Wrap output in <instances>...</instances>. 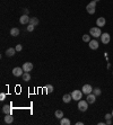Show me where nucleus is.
<instances>
[{
    "instance_id": "27",
    "label": "nucleus",
    "mask_w": 113,
    "mask_h": 125,
    "mask_svg": "<svg viewBox=\"0 0 113 125\" xmlns=\"http://www.w3.org/2000/svg\"><path fill=\"white\" fill-rule=\"evenodd\" d=\"M112 117H113L112 114H106V115H105V119H111Z\"/></svg>"
},
{
    "instance_id": "7",
    "label": "nucleus",
    "mask_w": 113,
    "mask_h": 125,
    "mask_svg": "<svg viewBox=\"0 0 113 125\" xmlns=\"http://www.w3.org/2000/svg\"><path fill=\"white\" fill-rule=\"evenodd\" d=\"M33 63L31 62H25L24 64H23V70H24V72H31L33 70Z\"/></svg>"
},
{
    "instance_id": "32",
    "label": "nucleus",
    "mask_w": 113,
    "mask_h": 125,
    "mask_svg": "<svg viewBox=\"0 0 113 125\" xmlns=\"http://www.w3.org/2000/svg\"><path fill=\"white\" fill-rule=\"evenodd\" d=\"M94 1H96V2H98V1H100V0H94Z\"/></svg>"
},
{
    "instance_id": "14",
    "label": "nucleus",
    "mask_w": 113,
    "mask_h": 125,
    "mask_svg": "<svg viewBox=\"0 0 113 125\" xmlns=\"http://www.w3.org/2000/svg\"><path fill=\"white\" fill-rule=\"evenodd\" d=\"M5 122L7 123V124H11V123L14 122V117L11 114H6V116H5Z\"/></svg>"
},
{
    "instance_id": "29",
    "label": "nucleus",
    "mask_w": 113,
    "mask_h": 125,
    "mask_svg": "<svg viewBox=\"0 0 113 125\" xmlns=\"http://www.w3.org/2000/svg\"><path fill=\"white\" fill-rule=\"evenodd\" d=\"M5 97H6V95H5V94H1V95H0V100H3Z\"/></svg>"
},
{
    "instance_id": "33",
    "label": "nucleus",
    "mask_w": 113,
    "mask_h": 125,
    "mask_svg": "<svg viewBox=\"0 0 113 125\" xmlns=\"http://www.w3.org/2000/svg\"><path fill=\"white\" fill-rule=\"evenodd\" d=\"M111 114H112V116H113V110H112V113H111Z\"/></svg>"
},
{
    "instance_id": "25",
    "label": "nucleus",
    "mask_w": 113,
    "mask_h": 125,
    "mask_svg": "<svg viewBox=\"0 0 113 125\" xmlns=\"http://www.w3.org/2000/svg\"><path fill=\"white\" fill-rule=\"evenodd\" d=\"M34 25H32V24H28V25H27V30H28V32H33V30H34Z\"/></svg>"
},
{
    "instance_id": "15",
    "label": "nucleus",
    "mask_w": 113,
    "mask_h": 125,
    "mask_svg": "<svg viewBox=\"0 0 113 125\" xmlns=\"http://www.w3.org/2000/svg\"><path fill=\"white\" fill-rule=\"evenodd\" d=\"M10 35H11V36H18V35H19V29H18L17 27L11 28V29H10Z\"/></svg>"
},
{
    "instance_id": "23",
    "label": "nucleus",
    "mask_w": 113,
    "mask_h": 125,
    "mask_svg": "<svg viewBox=\"0 0 113 125\" xmlns=\"http://www.w3.org/2000/svg\"><path fill=\"white\" fill-rule=\"evenodd\" d=\"M93 94L97 97V96H100L101 94H102V91H101L100 88H95V89H93Z\"/></svg>"
},
{
    "instance_id": "2",
    "label": "nucleus",
    "mask_w": 113,
    "mask_h": 125,
    "mask_svg": "<svg viewBox=\"0 0 113 125\" xmlns=\"http://www.w3.org/2000/svg\"><path fill=\"white\" fill-rule=\"evenodd\" d=\"M86 10H87V13L89 14V15L95 14V10H96V1H94V0L90 1L87 6H86Z\"/></svg>"
},
{
    "instance_id": "19",
    "label": "nucleus",
    "mask_w": 113,
    "mask_h": 125,
    "mask_svg": "<svg viewBox=\"0 0 113 125\" xmlns=\"http://www.w3.org/2000/svg\"><path fill=\"white\" fill-rule=\"evenodd\" d=\"M60 124L61 125H70V119L66 118V117H62V118L60 119Z\"/></svg>"
},
{
    "instance_id": "13",
    "label": "nucleus",
    "mask_w": 113,
    "mask_h": 125,
    "mask_svg": "<svg viewBox=\"0 0 113 125\" xmlns=\"http://www.w3.org/2000/svg\"><path fill=\"white\" fill-rule=\"evenodd\" d=\"M17 51H16V49H14V47H9V49H7L6 50V55L7 56H13L15 53H16Z\"/></svg>"
},
{
    "instance_id": "21",
    "label": "nucleus",
    "mask_w": 113,
    "mask_h": 125,
    "mask_svg": "<svg viewBox=\"0 0 113 125\" xmlns=\"http://www.w3.org/2000/svg\"><path fill=\"white\" fill-rule=\"evenodd\" d=\"M55 117H57V118H60L61 119L62 117H63V112H62V110H55Z\"/></svg>"
},
{
    "instance_id": "10",
    "label": "nucleus",
    "mask_w": 113,
    "mask_h": 125,
    "mask_svg": "<svg viewBox=\"0 0 113 125\" xmlns=\"http://www.w3.org/2000/svg\"><path fill=\"white\" fill-rule=\"evenodd\" d=\"M105 24H106V19L104 18V17H100V18H97L96 20V26L97 27H104L105 26Z\"/></svg>"
},
{
    "instance_id": "6",
    "label": "nucleus",
    "mask_w": 113,
    "mask_h": 125,
    "mask_svg": "<svg viewBox=\"0 0 113 125\" xmlns=\"http://www.w3.org/2000/svg\"><path fill=\"white\" fill-rule=\"evenodd\" d=\"M110 40H111V36L109 33H103L101 35V41L103 44H107V43H110Z\"/></svg>"
},
{
    "instance_id": "31",
    "label": "nucleus",
    "mask_w": 113,
    "mask_h": 125,
    "mask_svg": "<svg viewBox=\"0 0 113 125\" xmlns=\"http://www.w3.org/2000/svg\"><path fill=\"white\" fill-rule=\"evenodd\" d=\"M83 124H84L83 122H77V123H76V125H83Z\"/></svg>"
},
{
    "instance_id": "34",
    "label": "nucleus",
    "mask_w": 113,
    "mask_h": 125,
    "mask_svg": "<svg viewBox=\"0 0 113 125\" xmlns=\"http://www.w3.org/2000/svg\"><path fill=\"white\" fill-rule=\"evenodd\" d=\"M112 74H113V72H112Z\"/></svg>"
},
{
    "instance_id": "18",
    "label": "nucleus",
    "mask_w": 113,
    "mask_h": 125,
    "mask_svg": "<svg viewBox=\"0 0 113 125\" xmlns=\"http://www.w3.org/2000/svg\"><path fill=\"white\" fill-rule=\"evenodd\" d=\"M39 19L36 18V17H33V18H31L29 19V24H32V25H34V26H37L39 25Z\"/></svg>"
},
{
    "instance_id": "4",
    "label": "nucleus",
    "mask_w": 113,
    "mask_h": 125,
    "mask_svg": "<svg viewBox=\"0 0 113 125\" xmlns=\"http://www.w3.org/2000/svg\"><path fill=\"white\" fill-rule=\"evenodd\" d=\"M88 108V103L87 100H79L78 102V109L80 112H86Z\"/></svg>"
},
{
    "instance_id": "30",
    "label": "nucleus",
    "mask_w": 113,
    "mask_h": 125,
    "mask_svg": "<svg viewBox=\"0 0 113 125\" xmlns=\"http://www.w3.org/2000/svg\"><path fill=\"white\" fill-rule=\"evenodd\" d=\"M111 123H112V122H111V119H106V124L107 125H110Z\"/></svg>"
},
{
    "instance_id": "9",
    "label": "nucleus",
    "mask_w": 113,
    "mask_h": 125,
    "mask_svg": "<svg viewBox=\"0 0 113 125\" xmlns=\"http://www.w3.org/2000/svg\"><path fill=\"white\" fill-rule=\"evenodd\" d=\"M88 46H89L90 50H97L98 46H100V44H98V42H97L96 40H90V42L88 43Z\"/></svg>"
},
{
    "instance_id": "28",
    "label": "nucleus",
    "mask_w": 113,
    "mask_h": 125,
    "mask_svg": "<svg viewBox=\"0 0 113 125\" xmlns=\"http://www.w3.org/2000/svg\"><path fill=\"white\" fill-rule=\"evenodd\" d=\"M23 15H28V9H23Z\"/></svg>"
},
{
    "instance_id": "8",
    "label": "nucleus",
    "mask_w": 113,
    "mask_h": 125,
    "mask_svg": "<svg viewBox=\"0 0 113 125\" xmlns=\"http://www.w3.org/2000/svg\"><path fill=\"white\" fill-rule=\"evenodd\" d=\"M23 72H24V70H23V68H19V66H16V68H14L13 69V74L15 77L23 76Z\"/></svg>"
},
{
    "instance_id": "16",
    "label": "nucleus",
    "mask_w": 113,
    "mask_h": 125,
    "mask_svg": "<svg viewBox=\"0 0 113 125\" xmlns=\"http://www.w3.org/2000/svg\"><path fill=\"white\" fill-rule=\"evenodd\" d=\"M72 99V97H71L70 94H66V95H63V97H62V100H63V103H70V100Z\"/></svg>"
},
{
    "instance_id": "1",
    "label": "nucleus",
    "mask_w": 113,
    "mask_h": 125,
    "mask_svg": "<svg viewBox=\"0 0 113 125\" xmlns=\"http://www.w3.org/2000/svg\"><path fill=\"white\" fill-rule=\"evenodd\" d=\"M89 35L93 36L94 38H97V37H101L102 35V32H101L100 27H92L89 29Z\"/></svg>"
},
{
    "instance_id": "24",
    "label": "nucleus",
    "mask_w": 113,
    "mask_h": 125,
    "mask_svg": "<svg viewBox=\"0 0 113 125\" xmlns=\"http://www.w3.org/2000/svg\"><path fill=\"white\" fill-rule=\"evenodd\" d=\"M83 41L86 43H89L90 42V36H88V34H85V35H83Z\"/></svg>"
},
{
    "instance_id": "26",
    "label": "nucleus",
    "mask_w": 113,
    "mask_h": 125,
    "mask_svg": "<svg viewBox=\"0 0 113 125\" xmlns=\"http://www.w3.org/2000/svg\"><path fill=\"white\" fill-rule=\"evenodd\" d=\"M22 50H23V46L20 45V44H18V45H16V51H17V52H20Z\"/></svg>"
},
{
    "instance_id": "3",
    "label": "nucleus",
    "mask_w": 113,
    "mask_h": 125,
    "mask_svg": "<svg viewBox=\"0 0 113 125\" xmlns=\"http://www.w3.org/2000/svg\"><path fill=\"white\" fill-rule=\"evenodd\" d=\"M71 97H72V100H76V102H79L83 97V91L80 90H74L71 92Z\"/></svg>"
},
{
    "instance_id": "22",
    "label": "nucleus",
    "mask_w": 113,
    "mask_h": 125,
    "mask_svg": "<svg viewBox=\"0 0 113 125\" xmlns=\"http://www.w3.org/2000/svg\"><path fill=\"white\" fill-rule=\"evenodd\" d=\"M45 89H46V92H48V94H51V92H53V90H54L52 85H46L45 86Z\"/></svg>"
},
{
    "instance_id": "17",
    "label": "nucleus",
    "mask_w": 113,
    "mask_h": 125,
    "mask_svg": "<svg viewBox=\"0 0 113 125\" xmlns=\"http://www.w3.org/2000/svg\"><path fill=\"white\" fill-rule=\"evenodd\" d=\"M2 112L5 114H10L11 113V108H10V105H5L2 107Z\"/></svg>"
},
{
    "instance_id": "20",
    "label": "nucleus",
    "mask_w": 113,
    "mask_h": 125,
    "mask_svg": "<svg viewBox=\"0 0 113 125\" xmlns=\"http://www.w3.org/2000/svg\"><path fill=\"white\" fill-rule=\"evenodd\" d=\"M22 77H23V80H24V81H29V80H31V74H29L28 72H24Z\"/></svg>"
},
{
    "instance_id": "12",
    "label": "nucleus",
    "mask_w": 113,
    "mask_h": 125,
    "mask_svg": "<svg viewBox=\"0 0 113 125\" xmlns=\"http://www.w3.org/2000/svg\"><path fill=\"white\" fill-rule=\"evenodd\" d=\"M29 19H31V18H28V15H23L19 18V22H20V24L25 25V24H29Z\"/></svg>"
},
{
    "instance_id": "5",
    "label": "nucleus",
    "mask_w": 113,
    "mask_h": 125,
    "mask_svg": "<svg viewBox=\"0 0 113 125\" xmlns=\"http://www.w3.org/2000/svg\"><path fill=\"white\" fill-rule=\"evenodd\" d=\"M81 91H83V94H85V95H89V94L93 92V88H92L90 85H84L83 88H81Z\"/></svg>"
},
{
    "instance_id": "11",
    "label": "nucleus",
    "mask_w": 113,
    "mask_h": 125,
    "mask_svg": "<svg viewBox=\"0 0 113 125\" xmlns=\"http://www.w3.org/2000/svg\"><path fill=\"white\" fill-rule=\"evenodd\" d=\"M86 100H87L88 104H94V103H95V100H96V96H95L93 92H92V94L87 95V98H86Z\"/></svg>"
}]
</instances>
